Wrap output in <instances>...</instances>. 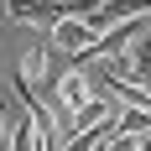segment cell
Here are the masks:
<instances>
[{
    "instance_id": "6da1fadb",
    "label": "cell",
    "mask_w": 151,
    "mask_h": 151,
    "mask_svg": "<svg viewBox=\"0 0 151 151\" xmlns=\"http://www.w3.org/2000/svg\"><path fill=\"white\" fill-rule=\"evenodd\" d=\"M99 0H5V16L21 21V26H58L68 16H83L89 21Z\"/></svg>"
},
{
    "instance_id": "7a4b0ae2",
    "label": "cell",
    "mask_w": 151,
    "mask_h": 151,
    "mask_svg": "<svg viewBox=\"0 0 151 151\" xmlns=\"http://www.w3.org/2000/svg\"><path fill=\"white\" fill-rule=\"evenodd\" d=\"M52 42H58V47H63L73 63H83V52L99 42V31H94L83 16H68V21H58V26H52Z\"/></svg>"
},
{
    "instance_id": "3957f363",
    "label": "cell",
    "mask_w": 151,
    "mask_h": 151,
    "mask_svg": "<svg viewBox=\"0 0 151 151\" xmlns=\"http://www.w3.org/2000/svg\"><path fill=\"white\" fill-rule=\"evenodd\" d=\"M89 99H94V89H89V78H83V68H68V73L58 78V104L73 115V109L89 104Z\"/></svg>"
},
{
    "instance_id": "277c9868",
    "label": "cell",
    "mask_w": 151,
    "mask_h": 151,
    "mask_svg": "<svg viewBox=\"0 0 151 151\" xmlns=\"http://www.w3.org/2000/svg\"><path fill=\"white\" fill-rule=\"evenodd\" d=\"M120 63H125V73L136 78V83H151V26L141 31L130 47H125V58H120Z\"/></svg>"
},
{
    "instance_id": "5b68a950",
    "label": "cell",
    "mask_w": 151,
    "mask_h": 151,
    "mask_svg": "<svg viewBox=\"0 0 151 151\" xmlns=\"http://www.w3.org/2000/svg\"><path fill=\"white\" fill-rule=\"evenodd\" d=\"M104 120H115V109L104 104V99H89V104H78L73 115H68V125H58V130H89V125H104Z\"/></svg>"
},
{
    "instance_id": "8992f818",
    "label": "cell",
    "mask_w": 151,
    "mask_h": 151,
    "mask_svg": "<svg viewBox=\"0 0 151 151\" xmlns=\"http://www.w3.org/2000/svg\"><path fill=\"white\" fill-rule=\"evenodd\" d=\"M115 130H120V136H146V130H151V109L125 104L120 115H115Z\"/></svg>"
},
{
    "instance_id": "52a82bcc",
    "label": "cell",
    "mask_w": 151,
    "mask_h": 151,
    "mask_svg": "<svg viewBox=\"0 0 151 151\" xmlns=\"http://www.w3.org/2000/svg\"><path fill=\"white\" fill-rule=\"evenodd\" d=\"M136 141H141V136H120V130H115V136L104 141V151H136Z\"/></svg>"
},
{
    "instance_id": "ba28073f",
    "label": "cell",
    "mask_w": 151,
    "mask_h": 151,
    "mask_svg": "<svg viewBox=\"0 0 151 151\" xmlns=\"http://www.w3.org/2000/svg\"><path fill=\"white\" fill-rule=\"evenodd\" d=\"M0 130H11V104L0 99Z\"/></svg>"
},
{
    "instance_id": "9c48e42d",
    "label": "cell",
    "mask_w": 151,
    "mask_h": 151,
    "mask_svg": "<svg viewBox=\"0 0 151 151\" xmlns=\"http://www.w3.org/2000/svg\"><path fill=\"white\" fill-rule=\"evenodd\" d=\"M136 151H151V130H146V136H141V141H136Z\"/></svg>"
}]
</instances>
